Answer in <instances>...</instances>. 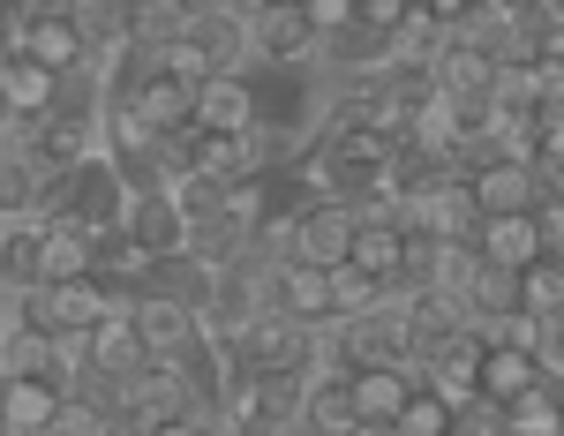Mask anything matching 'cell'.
I'll list each match as a JSON object with an SVG mask.
<instances>
[{"mask_svg": "<svg viewBox=\"0 0 564 436\" xmlns=\"http://www.w3.org/2000/svg\"><path fill=\"white\" fill-rule=\"evenodd\" d=\"M459 188L475 196L481 218H505V211H534L550 181H542V166H527V159H481V166L459 174Z\"/></svg>", "mask_w": 564, "mask_h": 436, "instance_id": "3957f363", "label": "cell"}, {"mask_svg": "<svg viewBox=\"0 0 564 436\" xmlns=\"http://www.w3.org/2000/svg\"><path fill=\"white\" fill-rule=\"evenodd\" d=\"M129 324H135V339H143L151 361H188V353L204 347V316H196V302H188V294H166V286H135Z\"/></svg>", "mask_w": 564, "mask_h": 436, "instance_id": "6da1fadb", "label": "cell"}, {"mask_svg": "<svg viewBox=\"0 0 564 436\" xmlns=\"http://www.w3.org/2000/svg\"><path fill=\"white\" fill-rule=\"evenodd\" d=\"M475 384H481V406H512L520 392H534V384H550V377H542V361H534L527 347H481Z\"/></svg>", "mask_w": 564, "mask_h": 436, "instance_id": "7c38bea8", "label": "cell"}, {"mask_svg": "<svg viewBox=\"0 0 564 436\" xmlns=\"http://www.w3.org/2000/svg\"><path fill=\"white\" fill-rule=\"evenodd\" d=\"M354 226H361V218H354L347 196H302V211H294V257L286 263H316V271L347 263Z\"/></svg>", "mask_w": 564, "mask_h": 436, "instance_id": "7a4b0ae2", "label": "cell"}, {"mask_svg": "<svg viewBox=\"0 0 564 436\" xmlns=\"http://www.w3.org/2000/svg\"><path fill=\"white\" fill-rule=\"evenodd\" d=\"M39 257H45V226L39 218H0V302L39 286Z\"/></svg>", "mask_w": 564, "mask_h": 436, "instance_id": "8fae6325", "label": "cell"}, {"mask_svg": "<svg viewBox=\"0 0 564 436\" xmlns=\"http://www.w3.org/2000/svg\"><path fill=\"white\" fill-rule=\"evenodd\" d=\"M226 188H234V181L196 174V166H181V174L166 181V196H174V211H181V218H204V211H218V204H226Z\"/></svg>", "mask_w": 564, "mask_h": 436, "instance_id": "44dd1931", "label": "cell"}, {"mask_svg": "<svg viewBox=\"0 0 564 436\" xmlns=\"http://www.w3.org/2000/svg\"><path fill=\"white\" fill-rule=\"evenodd\" d=\"M15 53H23V61H39V68H53V76L90 68L84 23H76V15H39V23H23V15H15Z\"/></svg>", "mask_w": 564, "mask_h": 436, "instance_id": "52a82bcc", "label": "cell"}, {"mask_svg": "<svg viewBox=\"0 0 564 436\" xmlns=\"http://www.w3.org/2000/svg\"><path fill=\"white\" fill-rule=\"evenodd\" d=\"M143 436H204V414H174V422H143Z\"/></svg>", "mask_w": 564, "mask_h": 436, "instance_id": "f1b7e54d", "label": "cell"}, {"mask_svg": "<svg viewBox=\"0 0 564 436\" xmlns=\"http://www.w3.org/2000/svg\"><path fill=\"white\" fill-rule=\"evenodd\" d=\"M520 316H564V263L557 257L520 263Z\"/></svg>", "mask_w": 564, "mask_h": 436, "instance_id": "ffe728a7", "label": "cell"}, {"mask_svg": "<svg viewBox=\"0 0 564 436\" xmlns=\"http://www.w3.org/2000/svg\"><path fill=\"white\" fill-rule=\"evenodd\" d=\"M527 353L542 361V377L564 384V316H534V331H527Z\"/></svg>", "mask_w": 564, "mask_h": 436, "instance_id": "cb8c5ba5", "label": "cell"}, {"mask_svg": "<svg viewBox=\"0 0 564 436\" xmlns=\"http://www.w3.org/2000/svg\"><path fill=\"white\" fill-rule=\"evenodd\" d=\"M181 257L188 263H204V271H218V263H234V257H249V226L226 211H204V218H188V233H181Z\"/></svg>", "mask_w": 564, "mask_h": 436, "instance_id": "9a60e30c", "label": "cell"}, {"mask_svg": "<svg viewBox=\"0 0 564 436\" xmlns=\"http://www.w3.org/2000/svg\"><path fill=\"white\" fill-rule=\"evenodd\" d=\"M475 249H481V263H497V271H520V263L550 257V249H542V226H534V211L481 218V226H475Z\"/></svg>", "mask_w": 564, "mask_h": 436, "instance_id": "30bf717a", "label": "cell"}, {"mask_svg": "<svg viewBox=\"0 0 564 436\" xmlns=\"http://www.w3.org/2000/svg\"><path fill=\"white\" fill-rule=\"evenodd\" d=\"M249 61H263V68H316V31L302 23L294 0H271V8L249 15Z\"/></svg>", "mask_w": 564, "mask_h": 436, "instance_id": "277c9868", "label": "cell"}, {"mask_svg": "<svg viewBox=\"0 0 564 436\" xmlns=\"http://www.w3.org/2000/svg\"><path fill=\"white\" fill-rule=\"evenodd\" d=\"M121 233H129L135 249H151V257L166 263V257H181V233H188V218L174 211V196H166V188H135L129 211H121Z\"/></svg>", "mask_w": 564, "mask_h": 436, "instance_id": "ba28073f", "label": "cell"}, {"mask_svg": "<svg viewBox=\"0 0 564 436\" xmlns=\"http://www.w3.org/2000/svg\"><path fill=\"white\" fill-rule=\"evenodd\" d=\"M294 422H308V429H332V436H347L354 429V399H347V369H324L316 384L302 392V414Z\"/></svg>", "mask_w": 564, "mask_h": 436, "instance_id": "d6986e66", "label": "cell"}, {"mask_svg": "<svg viewBox=\"0 0 564 436\" xmlns=\"http://www.w3.org/2000/svg\"><path fill=\"white\" fill-rule=\"evenodd\" d=\"M391 286H377L369 271H354V263H332V316H361V308H377Z\"/></svg>", "mask_w": 564, "mask_h": 436, "instance_id": "7402d4cb", "label": "cell"}, {"mask_svg": "<svg viewBox=\"0 0 564 436\" xmlns=\"http://www.w3.org/2000/svg\"><path fill=\"white\" fill-rule=\"evenodd\" d=\"M294 8H302V23L316 31V39H332V31L354 23V0H294Z\"/></svg>", "mask_w": 564, "mask_h": 436, "instance_id": "d4e9b609", "label": "cell"}, {"mask_svg": "<svg viewBox=\"0 0 564 436\" xmlns=\"http://www.w3.org/2000/svg\"><path fill=\"white\" fill-rule=\"evenodd\" d=\"M39 226H45L39 286H45V279H84L90 263H98V241H90V233H84V226H76V218H68V211H45Z\"/></svg>", "mask_w": 564, "mask_h": 436, "instance_id": "2e32d148", "label": "cell"}, {"mask_svg": "<svg viewBox=\"0 0 564 436\" xmlns=\"http://www.w3.org/2000/svg\"><path fill=\"white\" fill-rule=\"evenodd\" d=\"M422 392L399 361H384V369H347V399H354V422H391L406 399Z\"/></svg>", "mask_w": 564, "mask_h": 436, "instance_id": "4fadbf2b", "label": "cell"}, {"mask_svg": "<svg viewBox=\"0 0 564 436\" xmlns=\"http://www.w3.org/2000/svg\"><path fill=\"white\" fill-rule=\"evenodd\" d=\"M61 414V392L45 377H0V429L8 436H45Z\"/></svg>", "mask_w": 564, "mask_h": 436, "instance_id": "5bb4252c", "label": "cell"}, {"mask_svg": "<svg viewBox=\"0 0 564 436\" xmlns=\"http://www.w3.org/2000/svg\"><path fill=\"white\" fill-rule=\"evenodd\" d=\"M354 15H361L369 31H384V39H391V31L414 15V0H354Z\"/></svg>", "mask_w": 564, "mask_h": 436, "instance_id": "484cf974", "label": "cell"}, {"mask_svg": "<svg viewBox=\"0 0 564 436\" xmlns=\"http://www.w3.org/2000/svg\"><path fill=\"white\" fill-rule=\"evenodd\" d=\"M347 436H399V429H391V422H354Z\"/></svg>", "mask_w": 564, "mask_h": 436, "instance_id": "f546056e", "label": "cell"}, {"mask_svg": "<svg viewBox=\"0 0 564 436\" xmlns=\"http://www.w3.org/2000/svg\"><path fill=\"white\" fill-rule=\"evenodd\" d=\"M196 129H257V90L249 68H218L196 84Z\"/></svg>", "mask_w": 564, "mask_h": 436, "instance_id": "9c48e42d", "label": "cell"}, {"mask_svg": "<svg viewBox=\"0 0 564 436\" xmlns=\"http://www.w3.org/2000/svg\"><path fill=\"white\" fill-rule=\"evenodd\" d=\"M557 263H564V249H557Z\"/></svg>", "mask_w": 564, "mask_h": 436, "instance_id": "4dcf8cb0", "label": "cell"}, {"mask_svg": "<svg viewBox=\"0 0 564 436\" xmlns=\"http://www.w3.org/2000/svg\"><path fill=\"white\" fill-rule=\"evenodd\" d=\"M399 257H406V226H391V218H361L354 226V249H347L354 271H369L377 286H399Z\"/></svg>", "mask_w": 564, "mask_h": 436, "instance_id": "e0dca14e", "label": "cell"}, {"mask_svg": "<svg viewBox=\"0 0 564 436\" xmlns=\"http://www.w3.org/2000/svg\"><path fill=\"white\" fill-rule=\"evenodd\" d=\"M452 422H459V414H452L436 392H414L399 414H391V429H399V436H452Z\"/></svg>", "mask_w": 564, "mask_h": 436, "instance_id": "603a6c76", "label": "cell"}, {"mask_svg": "<svg viewBox=\"0 0 564 436\" xmlns=\"http://www.w3.org/2000/svg\"><path fill=\"white\" fill-rule=\"evenodd\" d=\"M53 98H61V76H53V68L23 61V53L0 61V106H15V113H53Z\"/></svg>", "mask_w": 564, "mask_h": 436, "instance_id": "ac0fdd59", "label": "cell"}, {"mask_svg": "<svg viewBox=\"0 0 564 436\" xmlns=\"http://www.w3.org/2000/svg\"><path fill=\"white\" fill-rule=\"evenodd\" d=\"M414 8H422L430 23H444V31H467V23L481 15V0H414Z\"/></svg>", "mask_w": 564, "mask_h": 436, "instance_id": "4316f807", "label": "cell"}, {"mask_svg": "<svg viewBox=\"0 0 564 436\" xmlns=\"http://www.w3.org/2000/svg\"><path fill=\"white\" fill-rule=\"evenodd\" d=\"M76 8H84V0H15L23 23H39V15H76Z\"/></svg>", "mask_w": 564, "mask_h": 436, "instance_id": "83f0119b", "label": "cell"}, {"mask_svg": "<svg viewBox=\"0 0 564 436\" xmlns=\"http://www.w3.org/2000/svg\"><path fill=\"white\" fill-rule=\"evenodd\" d=\"M430 76H436V90L452 98V106H467V113H481L489 98H497V68H489V53H481L475 39H444V53L430 61Z\"/></svg>", "mask_w": 564, "mask_h": 436, "instance_id": "5b68a950", "label": "cell"}, {"mask_svg": "<svg viewBox=\"0 0 564 436\" xmlns=\"http://www.w3.org/2000/svg\"><path fill=\"white\" fill-rule=\"evenodd\" d=\"M143 369H151V353H143V339H135L129 308L98 316V324H90V384L121 392V384H129V377H143Z\"/></svg>", "mask_w": 564, "mask_h": 436, "instance_id": "8992f818", "label": "cell"}]
</instances>
